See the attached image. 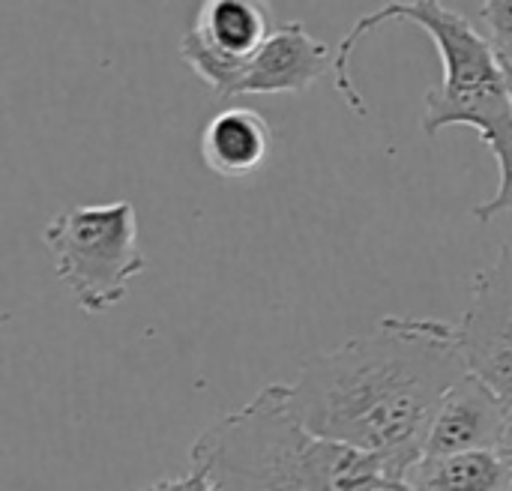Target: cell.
Returning a JSON list of instances; mask_svg holds the SVG:
<instances>
[{"label":"cell","mask_w":512,"mask_h":491,"mask_svg":"<svg viewBox=\"0 0 512 491\" xmlns=\"http://www.w3.org/2000/svg\"><path fill=\"white\" fill-rule=\"evenodd\" d=\"M465 375L456 324L387 315L339 348L306 357L288 402L309 432L375 456L399 483L423 459L429 423Z\"/></svg>","instance_id":"obj_1"},{"label":"cell","mask_w":512,"mask_h":491,"mask_svg":"<svg viewBox=\"0 0 512 491\" xmlns=\"http://www.w3.org/2000/svg\"><path fill=\"white\" fill-rule=\"evenodd\" d=\"M390 21H411L423 27L444 63V78L426 90L423 105V132L438 135L447 126H471L495 153L501 183L498 192L474 207L480 222H492L501 213H512V99L501 57L489 45V39L456 9L441 0H393L381 9L363 15L348 36L336 48L333 63V87L348 102V108L360 117L369 114L366 99L354 81L351 57L360 42L381 30Z\"/></svg>","instance_id":"obj_2"},{"label":"cell","mask_w":512,"mask_h":491,"mask_svg":"<svg viewBox=\"0 0 512 491\" xmlns=\"http://www.w3.org/2000/svg\"><path fill=\"white\" fill-rule=\"evenodd\" d=\"M189 462L210 491H375L390 483L375 456L309 432L288 402V384H267L210 423Z\"/></svg>","instance_id":"obj_3"},{"label":"cell","mask_w":512,"mask_h":491,"mask_svg":"<svg viewBox=\"0 0 512 491\" xmlns=\"http://www.w3.org/2000/svg\"><path fill=\"white\" fill-rule=\"evenodd\" d=\"M42 243L84 315L114 309L129 294V282L147 270L132 201L60 210L42 228Z\"/></svg>","instance_id":"obj_4"},{"label":"cell","mask_w":512,"mask_h":491,"mask_svg":"<svg viewBox=\"0 0 512 491\" xmlns=\"http://www.w3.org/2000/svg\"><path fill=\"white\" fill-rule=\"evenodd\" d=\"M273 18L255 0H207L180 39V60L222 99H234L243 66L273 36Z\"/></svg>","instance_id":"obj_5"},{"label":"cell","mask_w":512,"mask_h":491,"mask_svg":"<svg viewBox=\"0 0 512 491\" xmlns=\"http://www.w3.org/2000/svg\"><path fill=\"white\" fill-rule=\"evenodd\" d=\"M468 372L512 405V246L474 273L471 303L456 324Z\"/></svg>","instance_id":"obj_6"},{"label":"cell","mask_w":512,"mask_h":491,"mask_svg":"<svg viewBox=\"0 0 512 491\" xmlns=\"http://www.w3.org/2000/svg\"><path fill=\"white\" fill-rule=\"evenodd\" d=\"M510 405L477 375H465L438 405L426 444V456H465V453H495L504 435Z\"/></svg>","instance_id":"obj_7"},{"label":"cell","mask_w":512,"mask_h":491,"mask_svg":"<svg viewBox=\"0 0 512 491\" xmlns=\"http://www.w3.org/2000/svg\"><path fill=\"white\" fill-rule=\"evenodd\" d=\"M336 54L312 36L303 21H288L273 30L261 51L243 66L234 96L255 93H303L324 72H333Z\"/></svg>","instance_id":"obj_8"},{"label":"cell","mask_w":512,"mask_h":491,"mask_svg":"<svg viewBox=\"0 0 512 491\" xmlns=\"http://www.w3.org/2000/svg\"><path fill=\"white\" fill-rule=\"evenodd\" d=\"M273 150V129L255 108L228 105L213 114L201 132V159L219 177L255 174Z\"/></svg>","instance_id":"obj_9"},{"label":"cell","mask_w":512,"mask_h":491,"mask_svg":"<svg viewBox=\"0 0 512 491\" xmlns=\"http://www.w3.org/2000/svg\"><path fill=\"white\" fill-rule=\"evenodd\" d=\"M414 491H510L512 471L498 453L426 456L408 474Z\"/></svg>","instance_id":"obj_10"},{"label":"cell","mask_w":512,"mask_h":491,"mask_svg":"<svg viewBox=\"0 0 512 491\" xmlns=\"http://www.w3.org/2000/svg\"><path fill=\"white\" fill-rule=\"evenodd\" d=\"M480 21L495 54L512 63V0H486L480 3Z\"/></svg>","instance_id":"obj_11"},{"label":"cell","mask_w":512,"mask_h":491,"mask_svg":"<svg viewBox=\"0 0 512 491\" xmlns=\"http://www.w3.org/2000/svg\"><path fill=\"white\" fill-rule=\"evenodd\" d=\"M141 491H210L207 483L198 477V474H183V477H165V480H156L150 486H144Z\"/></svg>","instance_id":"obj_12"},{"label":"cell","mask_w":512,"mask_h":491,"mask_svg":"<svg viewBox=\"0 0 512 491\" xmlns=\"http://www.w3.org/2000/svg\"><path fill=\"white\" fill-rule=\"evenodd\" d=\"M495 453L501 456V462H504V465L512 471V405H510V411H507L504 435H501V444H498V450H495Z\"/></svg>","instance_id":"obj_13"},{"label":"cell","mask_w":512,"mask_h":491,"mask_svg":"<svg viewBox=\"0 0 512 491\" xmlns=\"http://www.w3.org/2000/svg\"><path fill=\"white\" fill-rule=\"evenodd\" d=\"M375 491H414V489H411L405 480H399V483H396V480H390V483H384L381 489H375Z\"/></svg>","instance_id":"obj_14"},{"label":"cell","mask_w":512,"mask_h":491,"mask_svg":"<svg viewBox=\"0 0 512 491\" xmlns=\"http://www.w3.org/2000/svg\"><path fill=\"white\" fill-rule=\"evenodd\" d=\"M501 66H504V75H507V87H510V99H512V63H504V60H501Z\"/></svg>","instance_id":"obj_15"},{"label":"cell","mask_w":512,"mask_h":491,"mask_svg":"<svg viewBox=\"0 0 512 491\" xmlns=\"http://www.w3.org/2000/svg\"><path fill=\"white\" fill-rule=\"evenodd\" d=\"M510 491H512V483H510Z\"/></svg>","instance_id":"obj_16"}]
</instances>
